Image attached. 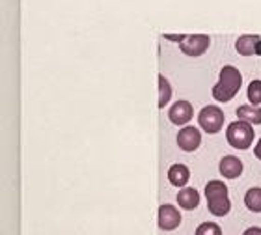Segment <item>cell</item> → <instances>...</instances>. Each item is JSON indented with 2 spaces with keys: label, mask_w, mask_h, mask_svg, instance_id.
Returning <instances> with one entry per match:
<instances>
[{
  "label": "cell",
  "mask_w": 261,
  "mask_h": 235,
  "mask_svg": "<svg viewBox=\"0 0 261 235\" xmlns=\"http://www.w3.org/2000/svg\"><path fill=\"white\" fill-rule=\"evenodd\" d=\"M243 235H261V228H257V226H252V228H248V230L243 231Z\"/></svg>",
  "instance_id": "cell-19"
},
{
  "label": "cell",
  "mask_w": 261,
  "mask_h": 235,
  "mask_svg": "<svg viewBox=\"0 0 261 235\" xmlns=\"http://www.w3.org/2000/svg\"><path fill=\"white\" fill-rule=\"evenodd\" d=\"M224 121H226V116H224L222 109L217 107V105H207L200 110L198 114V123L205 133L209 135H215L222 129Z\"/></svg>",
  "instance_id": "cell-4"
},
{
  "label": "cell",
  "mask_w": 261,
  "mask_h": 235,
  "mask_svg": "<svg viewBox=\"0 0 261 235\" xmlns=\"http://www.w3.org/2000/svg\"><path fill=\"white\" fill-rule=\"evenodd\" d=\"M194 116V109L189 101H175L168 110V118L174 125H187Z\"/></svg>",
  "instance_id": "cell-7"
},
{
  "label": "cell",
  "mask_w": 261,
  "mask_h": 235,
  "mask_svg": "<svg viewBox=\"0 0 261 235\" xmlns=\"http://www.w3.org/2000/svg\"><path fill=\"white\" fill-rule=\"evenodd\" d=\"M196 235H222V230L215 222H203L196 228Z\"/></svg>",
  "instance_id": "cell-17"
},
{
  "label": "cell",
  "mask_w": 261,
  "mask_h": 235,
  "mask_svg": "<svg viewBox=\"0 0 261 235\" xmlns=\"http://www.w3.org/2000/svg\"><path fill=\"white\" fill-rule=\"evenodd\" d=\"M246 95H248V101L254 107H259L261 105V81H252L248 84V90H246Z\"/></svg>",
  "instance_id": "cell-16"
},
{
  "label": "cell",
  "mask_w": 261,
  "mask_h": 235,
  "mask_svg": "<svg viewBox=\"0 0 261 235\" xmlns=\"http://www.w3.org/2000/svg\"><path fill=\"white\" fill-rule=\"evenodd\" d=\"M209 43H211V38L205 34H187L185 39L179 43V49L187 56H201L209 49Z\"/></svg>",
  "instance_id": "cell-5"
},
{
  "label": "cell",
  "mask_w": 261,
  "mask_h": 235,
  "mask_svg": "<svg viewBox=\"0 0 261 235\" xmlns=\"http://www.w3.org/2000/svg\"><path fill=\"white\" fill-rule=\"evenodd\" d=\"M245 205L254 213H261V187H252L246 191Z\"/></svg>",
  "instance_id": "cell-15"
},
{
  "label": "cell",
  "mask_w": 261,
  "mask_h": 235,
  "mask_svg": "<svg viewBox=\"0 0 261 235\" xmlns=\"http://www.w3.org/2000/svg\"><path fill=\"white\" fill-rule=\"evenodd\" d=\"M226 138H228V144L235 149H248L256 138V131L252 123H246V121H233L229 123L228 131H226Z\"/></svg>",
  "instance_id": "cell-3"
},
{
  "label": "cell",
  "mask_w": 261,
  "mask_h": 235,
  "mask_svg": "<svg viewBox=\"0 0 261 235\" xmlns=\"http://www.w3.org/2000/svg\"><path fill=\"white\" fill-rule=\"evenodd\" d=\"M235 49L241 56L261 55V38L257 34H245L235 41Z\"/></svg>",
  "instance_id": "cell-9"
},
{
  "label": "cell",
  "mask_w": 261,
  "mask_h": 235,
  "mask_svg": "<svg viewBox=\"0 0 261 235\" xmlns=\"http://www.w3.org/2000/svg\"><path fill=\"white\" fill-rule=\"evenodd\" d=\"M218 170L226 179H235L243 174V161L239 157H233V155H226V157L220 159Z\"/></svg>",
  "instance_id": "cell-10"
},
{
  "label": "cell",
  "mask_w": 261,
  "mask_h": 235,
  "mask_svg": "<svg viewBox=\"0 0 261 235\" xmlns=\"http://www.w3.org/2000/svg\"><path fill=\"white\" fill-rule=\"evenodd\" d=\"M207 209L215 217H226L231 211V202L228 196V187L222 181L213 179L205 185Z\"/></svg>",
  "instance_id": "cell-2"
},
{
  "label": "cell",
  "mask_w": 261,
  "mask_h": 235,
  "mask_svg": "<svg viewBox=\"0 0 261 235\" xmlns=\"http://www.w3.org/2000/svg\"><path fill=\"white\" fill-rule=\"evenodd\" d=\"M201 144V133L196 129V127H183L179 133H177V146H179L183 151L187 153H192L200 148Z\"/></svg>",
  "instance_id": "cell-8"
},
{
  "label": "cell",
  "mask_w": 261,
  "mask_h": 235,
  "mask_svg": "<svg viewBox=\"0 0 261 235\" xmlns=\"http://www.w3.org/2000/svg\"><path fill=\"white\" fill-rule=\"evenodd\" d=\"M159 82V109H164L166 105L170 103V99H172V84L168 82V79L164 77V75H159L157 77Z\"/></svg>",
  "instance_id": "cell-14"
},
{
  "label": "cell",
  "mask_w": 261,
  "mask_h": 235,
  "mask_svg": "<svg viewBox=\"0 0 261 235\" xmlns=\"http://www.w3.org/2000/svg\"><path fill=\"white\" fill-rule=\"evenodd\" d=\"M177 203H179L181 209L192 211L200 205V192L196 191L194 187H183L177 194Z\"/></svg>",
  "instance_id": "cell-11"
},
{
  "label": "cell",
  "mask_w": 261,
  "mask_h": 235,
  "mask_svg": "<svg viewBox=\"0 0 261 235\" xmlns=\"http://www.w3.org/2000/svg\"><path fill=\"white\" fill-rule=\"evenodd\" d=\"M254 155L261 161V138H259V142L256 144V148H254Z\"/></svg>",
  "instance_id": "cell-20"
},
{
  "label": "cell",
  "mask_w": 261,
  "mask_h": 235,
  "mask_svg": "<svg viewBox=\"0 0 261 235\" xmlns=\"http://www.w3.org/2000/svg\"><path fill=\"white\" fill-rule=\"evenodd\" d=\"M164 38L170 39V41H177V43H181L183 39H185V34H164Z\"/></svg>",
  "instance_id": "cell-18"
},
{
  "label": "cell",
  "mask_w": 261,
  "mask_h": 235,
  "mask_svg": "<svg viewBox=\"0 0 261 235\" xmlns=\"http://www.w3.org/2000/svg\"><path fill=\"white\" fill-rule=\"evenodd\" d=\"M189 179H191V170H189V166H185V164H174V166H170L168 181L174 187H187Z\"/></svg>",
  "instance_id": "cell-12"
},
{
  "label": "cell",
  "mask_w": 261,
  "mask_h": 235,
  "mask_svg": "<svg viewBox=\"0 0 261 235\" xmlns=\"http://www.w3.org/2000/svg\"><path fill=\"white\" fill-rule=\"evenodd\" d=\"M157 224L163 231L177 230L181 224V213L172 203H163L157 213Z\"/></svg>",
  "instance_id": "cell-6"
},
{
  "label": "cell",
  "mask_w": 261,
  "mask_h": 235,
  "mask_svg": "<svg viewBox=\"0 0 261 235\" xmlns=\"http://www.w3.org/2000/svg\"><path fill=\"white\" fill-rule=\"evenodd\" d=\"M241 84H243V75L237 67L224 66L220 69L218 82L213 86V99L218 103H228L239 93Z\"/></svg>",
  "instance_id": "cell-1"
},
{
  "label": "cell",
  "mask_w": 261,
  "mask_h": 235,
  "mask_svg": "<svg viewBox=\"0 0 261 235\" xmlns=\"http://www.w3.org/2000/svg\"><path fill=\"white\" fill-rule=\"evenodd\" d=\"M235 114H237V118H239L241 121H246V123H252V125H261L259 107H254V105H241Z\"/></svg>",
  "instance_id": "cell-13"
}]
</instances>
